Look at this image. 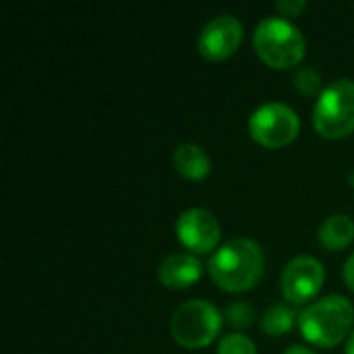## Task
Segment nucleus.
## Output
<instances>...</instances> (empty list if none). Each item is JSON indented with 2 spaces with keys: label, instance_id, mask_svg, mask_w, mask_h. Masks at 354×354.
Wrapping results in <instances>:
<instances>
[{
  "label": "nucleus",
  "instance_id": "ddd939ff",
  "mask_svg": "<svg viewBox=\"0 0 354 354\" xmlns=\"http://www.w3.org/2000/svg\"><path fill=\"white\" fill-rule=\"evenodd\" d=\"M297 324V313L288 305H270L259 315V326L270 336H284Z\"/></svg>",
  "mask_w": 354,
  "mask_h": 354
},
{
  "label": "nucleus",
  "instance_id": "7ed1b4c3",
  "mask_svg": "<svg viewBox=\"0 0 354 354\" xmlns=\"http://www.w3.org/2000/svg\"><path fill=\"white\" fill-rule=\"evenodd\" d=\"M253 46L259 58L274 68L297 66L305 56L303 31L282 15L263 17L253 33Z\"/></svg>",
  "mask_w": 354,
  "mask_h": 354
},
{
  "label": "nucleus",
  "instance_id": "9b49d317",
  "mask_svg": "<svg viewBox=\"0 0 354 354\" xmlns=\"http://www.w3.org/2000/svg\"><path fill=\"white\" fill-rule=\"evenodd\" d=\"M174 168L189 180H201L212 170V158L197 143H180L174 149Z\"/></svg>",
  "mask_w": 354,
  "mask_h": 354
},
{
  "label": "nucleus",
  "instance_id": "39448f33",
  "mask_svg": "<svg viewBox=\"0 0 354 354\" xmlns=\"http://www.w3.org/2000/svg\"><path fill=\"white\" fill-rule=\"evenodd\" d=\"M313 127L322 137L340 139L354 131V81L336 79L328 83L313 106Z\"/></svg>",
  "mask_w": 354,
  "mask_h": 354
},
{
  "label": "nucleus",
  "instance_id": "aec40b11",
  "mask_svg": "<svg viewBox=\"0 0 354 354\" xmlns=\"http://www.w3.org/2000/svg\"><path fill=\"white\" fill-rule=\"evenodd\" d=\"M344 354H354V330L351 332V336H348V342H346Z\"/></svg>",
  "mask_w": 354,
  "mask_h": 354
},
{
  "label": "nucleus",
  "instance_id": "f257e3e1",
  "mask_svg": "<svg viewBox=\"0 0 354 354\" xmlns=\"http://www.w3.org/2000/svg\"><path fill=\"white\" fill-rule=\"evenodd\" d=\"M266 270V255L253 239H232L216 249L209 257L207 272L212 280L230 292L253 288Z\"/></svg>",
  "mask_w": 354,
  "mask_h": 354
},
{
  "label": "nucleus",
  "instance_id": "423d86ee",
  "mask_svg": "<svg viewBox=\"0 0 354 354\" xmlns=\"http://www.w3.org/2000/svg\"><path fill=\"white\" fill-rule=\"evenodd\" d=\"M301 118L288 104L266 102L249 116L251 137L266 147H284L299 135Z\"/></svg>",
  "mask_w": 354,
  "mask_h": 354
},
{
  "label": "nucleus",
  "instance_id": "9d476101",
  "mask_svg": "<svg viewBox=\"0 0 354 354\" xmlns=\"http://www.w3.org/2000/svg\"><path fill=\"white\" fill-rule=\"evenodd\" d=\"M160 282L168 288H187L201 276V261L193 253H172L158 268Z\"/></svg>",
  "mask_w": 354,
  "mask_h": 354
},
{
  "label": "nucleus",
  "instance_id": "dca6fc26",
  "mask_svg": "<svg viewBox=\"0 0 354 354\" xmlns=\"http://www.w3.org/2000/svg\"><path fill=\"white\" fill-rule=\"evenodd\" d=\"M295 87L305 95H313L322 87V73L313 66H301L295 73Z\"/></svg>",
  "mask_w": 354,
  "mask_h": 354
},
{
  "label": "nucleus",
  "instance_id": "1a4fd4ad",
  "mask_svg": "<svg viewBox=\"0 0 354 354\" xmlns=\"http://www.w3.org/2000/svg\"><path fill=\"white\" fill-rule=\"evenodd\" d=\"M176 236L191 253H209L220 241V222L205 207H189L176 220Z\"/></svg>",
  "mask_w": 354,
  "mask_h": 354
},
{
  "label": "nucleus",
  "instance_id": "f3484780",
  "mask_svg": "<svg viewBox=\"0 0 354 354\" xmlns=\"http://www.w3.org/2000/svg\"><path fill=\"white\" fill-rule=\"evenodd\" d=\"M307 6L305 0H278L276 2V8L282 12V17L290 19V17H297L299 12H303Z\"/></svg>",
  "mask_w": 354,
  "mask_h": 354
},
{
  "label": "nucleus",
  "instance_id": "f03ea898",
  "mask_svg": "<svg viewBox=\"0 0 354 354\" xmlns=\"http://www.w3.org/2000/svg\"><path fill=\"white\" fill-rule=\"evenodd\" d=\"M354 322V305L344 295H328L307 305L299 313V330L303 338L319 348L340 344Z\"/></svg>",
  "mask_w": 354,
  "mask_h": 354
},
{
  "label": "nucleus",
  "instance_id": "6e6552de",
  "mask_svg": "<svg viewBox=\"0 0 354 354\" xmlns=\"http://www.w3.org/2000/svg\"><path fill=\"white\" fill-rule=\"evenodd\" d=\"M243 33V23L234 15H218L201 27L197 35V50L209 60L228 58L239 50Z\"/></svg>",
  "mask_w": 354,
  "mask_h": 354
},
{
  "label": "nucleus",
  "instance_id": "a211bd4d",
  "mask_svg": "<svg viewBox=\"0 0 354 354\" xmlns=\"http://www.w3.org/2000/svg\"><path fill=\"white\" fill-rule=\"evenodd\" d=\"M342 276H344V282H346V286L354 290V253L346 259V263H344V270H342Z\"/></svg>",
  "mask_w": 354,
  "mask_h": 354
},
{
  "label": "nucleus",
  "instance_id": "0eeeda50",
  "mask_svg": "<svg viewBox=\"0 0 354 354\" xmlns=\"http://www.w3.org/2000/svg\"><path fill=\"white\" fill-rule=\"evenodd\" d=\"M326 270L322 261L311 255H299L284 266L280 276V288L290 303L303 305L322 290Z\"/></svg>",
  "mask_w": 354,
  "mask_h": 354
},
{
  "label": "nucleus",
  "instance_id": "2eb2a0df",
  "mask_svg": "<svg viewBox=\"0 0 354 354\" xmlns=\"http://www.w3.org/2000/svg\"><path fill=\"white\" fill-rule=\"evenodd\" d=\"M253 319H255V309H253V305H249L245 301H234L224 311V322H228L236 330L251 326Z\"/></svg>",
  "mask_w": 354,
  "mask_h": 354
},
{
  "label": "nucleus",
  "instance_id": "4468645a",
  "mask_svg": "<svg viewBox=\"0 0 354 354\" xmlns=\"http://www.w3.org/2000/svg\"><path fill=\"white\" fill-rule=\"evenodd\" d=\"M218 354H257V348L249 336L241 332H230L218 342Z\"/></svg>",
  "mask_w": 354,
  "mask_h": 354
},
{
  "label": "nucleus",
  "instance_id": "f8f14e48",
  "mask_svg": "<svg viewBox=\"0 0 354 354\" xmlns=\"http://www.w3.org/2000/svg\"><path fill=\"white\" fill-rule=\"evenodd\" d=\"M319 243L330 251H340L354 241V220L346 214H332L319 226Z\"/></svg>",
  "mask_w": 354,
  "mask_h": 354
},
{
  "label": "nucleus",
  "instance_id": "6ab92c4d",
  "mask_svg": "<svg viewBox=\"0 0 354 354\" xmlns=\"http://www.w3.org/2000/svg\"><path fill=\"white\" fill-rule=\"evenodd\" d=\"M284 354H317L313 348H307V346H301V344H295V346H288Z\"/></svg>",
  "mask_w": 354,
  "mask_h": 354
},
{
  "label": "nucleus",
  "instance_id": "20e7f679",
  "mask_svg": "<svg viewBox=\"0 0 354 354\" xmlns=\"http://www.w3.org/2000/svg\"><path fill=\"white\" fill-rule=\"evenodd\" d=\"M224 313L203 299L180 303L170 317V334L185 348H203L216 340L222 330Z\"/></svg>",
  "mask_w": 354,
  "mask_h": 354
}]
</instances>
